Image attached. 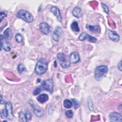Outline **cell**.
<instances>
[{
	"instance_id": "6da1fadb",
	"label": "cell",
	"mask_w": 122,
	"mask_h": 122,
	"mask_svg": "<svg viewBox=\"0 0 122 122\" xmlns=\"http://www.w3.org/2000/svg\"><path fill=\"white\" fill-rule=\"evenodd\" d=\"M48 63L46 61L43 59H40L36 63L35 68V72L38 75L44 73L47 70Z\"/></svg>"
},
{
	"instance_id": "7a4b0ae2",
	"label": "cell",
	"mask_w": 122,
	"mask_h": 122,
	"mask_svg": "<svg viewBox=\"0 0 122 122\" xmlns=\"http://www.w3.org/2000/svg\"><path fill=\"white\" fill-rule=\"evenodd\" d=\"M17 17L21 19L28 23L31 22L33 20V17L32 14L24 10H19L17 13Z\"/></svg>"
},
{
	"instance_id": "3957f363",
	"label": "cell",
	"mask_w": 122,
	"mask_h": 122,
	"mask_svg": "<svg viewBox=\"0 0 122 122\" xmlns=\"http://www.w3.org/2000/svg\"><path fill=\"white\" fill-rule=\"evenodd\" d=\"M58 60H59L61 66L63 68H68L71 65V62L69 59V57L66 54L60 52L57 55Z\"/></svg>"
},
{
	"instance_id": "277c9868",
	"label": "cell",
	"mask_w": 122,
	"mask_h": 122,
	"mask_svg": "<svg viewBox=\"0 0 122 122\" xmlns=\"http://www.w3.org/2000/svg\"><path fill=\"white\" fill-rule=\"evenodd\" d=\"M108 67L106 65L97 66L94 71V77L97 81H99L107 72Z\"/></svg>"
},
{
	"instance_id": "5b68a950",
	"label": "cell",
	"mask_w": 122,
	"mask_h": 122,
	"mask_svg": "<svg viewBox=\"0 0 122 122\" xmlns=\"http://www.w3.org/2000/svg\"><path fill=\"white\" fill-rule=\"evenodd\" d=\"M42 90H45L51 93L53 90V82L51 79H49L42 81L40 86Z\"/></svg>"
},
{
	"instance_id": "8992f818",
	"label": "cell",
	"mask_w": 122,
	"mask_h": 122,
	"mask_svg": "<svg viewBox=\"0 0 122 122\" xmlns=\"http://www.w3.org/2000/svg\"><path fill=\"white\" fill-rule=\"evenodd\" d=\"M29 103L30 104V105L32 107L34 113L37 116V117H42L43 114H44V112L42 109L40 108L39 106H38L35 102H34L32 100H30L29 101Z\"/></svg>"
},
{
	"instance_id": "52a82bcc",
	"label": "cell",
	"mask_w": 122,
	"mask_h": 122,
	"mask_svg": "<svg viewBox=\"0 0 122 122\" xmlns=\"http://www.w3.org/2000/svg\"><path fill=\"white\" fill-rule=\"evenodd\" d=\"M0 48L6 51H9L11 50L10 45L8 39H6L2 35H0Z\"/></svg>"
},
{
	"instance_id": "ba28073f",
	"label": "cell",
	"mask_w": 122,
	"mask_h": 122,
	"mask_svg": "<svg viewBox=\"0 0 122 122\" xmlns=\"http://www.w3.org/2000/svg\"><path fill=\"white\" fill-rule=\"evenodd\" d=\"M19 116L22 121L27 122L31 119L32 116L30 112L28 110H25L20 112Z\"/></svg>"
},
{
	"instance_id": "9c48e42d",
	"label": "cell",
	"mask_w": 122,
	"mask_h": 122,
	"mask_svg": "<svg viewBox=\"0 0 122 122\" xmlns=\"http://www.w3.org/2000/svg\"><path fill=\"white\" fill-rule=\"evenodd\" d=\"M39 29L40 31L44 34L47 35L51 31L50 26L46 22H42L39 24Z\"/></svg>"
},
{
	"instance_id": "30bf717a",
	"label": "cell",
	"mask_w": 122,
	"mask_h": 122,
	"mask_svg": "<svg viewBox=\"0 0 122 122\" xmlns=\"http://www.w3.org/2000/svg\"><path fill=\"white\" fill-rule=\"evenodd\" d=\"M79 40L81 41H84L85 40H88L89 41L92 42H95L97 41V39L96 38H95L93 36H92L85 32L82 33L79 36Z\"/></svg>"
},
{
	"instance_id": "8fae6325",
	"label": "cell",
	"mask_w": 122,
	"mask_h": 122,
	"mask_svg": "<svg viewBox=\"0 0 122 122\" xmlns=\"http://www.w3.org/2000/svg\"><path fill=\"white\" fill-rule=\"evenodd\" d=\"M110 120L113 122H121L122 121V115L116 112H111L109 114Z\"/></svg>"
},
{
	"instance_id": "7c38bea8",
	"label": "cell",
	"mask_w": 122,
	"mask_h": 122,
	"mask_svg": "<svg viewBox=\"0 0 122 122\" xmlns=\"http://www.w3.org/2000/svg\"><path fill=\"white\" fill-rule=\"evenodd\" d=\"M6 110L7 114H8V118H9L10 120H12L13 117V113L12 111V104L10 102H7L5 104V108Z\"/></svg>"
},
{
	"instance_id": "4fadbf2b",
	"label": "cell",
	"mask_w": 122,
	"mask_h": 122,
	"mask_svg": "<svg viewBox=\"0 0 122 122\" xmlns=\"http://www.w3.org/2000/svg\"><path fill=\"white\" fill-rule=\"evenodd\" d=\"M69 59L70 62L71 63H76L80 61V58L79 53L76 51L71 52L70 55Z\"/></svg>"
},
{
	"instance_id": "5bb4252c",
	"label": "cell",
	"mask_w": 122,
	"mask_h": 122,
	"mask_svg": "<svg viewBox=\"0 0 122 122\" xmlns=\"http://www.w3.org/2000/svg\"><path fill=\"white\" fill-rule=\"evenodd\" d=\"M108 36L111 40L116 42H118L120 39V36L116 33V32L112 30H108Z\"/></svg>"
},
{
	"instance_id": "9a60e30c",
	"label": "cell",
	"mask_w": 122,
	"mask_h": 122,
	"mask_svg": "<svg viewBox=\"0 0 122 122\" xmlns=\"http://www.w3.org/2000/svg\"><path fill=\"white\" fill-rule=\"evenodd\" d=\"M51 11L56 17L57 20L59 21H61V20L62 17L60 13V10L58 7L56 6H52L51 9Z\"/></svg>"
},
{
	"instance_id": "2e32d148",
	"label": "cell",
	"mask_w": 122,
	"mask_h": 122,
	"mask_svg": "<svg viewBox=\"0 0 122 122\" xmlns=\"http://www.w3.org/2000/svg\"><path fill=\"white\" fill-rule=\"evenodd\" d=\"M61 33H62V29L60 27L58 26L55 29V30L53 32V34H52L53 39L55 41H58L59 39V37L61 35Z\"/></svg>"
},
{
	"instance_id": "e0dca14e",
	"label": "cell",
	"mask_w": 122,
	"mask_h": 122,
	"mask_svg": "<svg viewBox=\"0 0 122 122\" xmlns=\"http://www.w3.org/2000/svg\"><path fill=\"white\" fill-rule=\"evenodd\" d=\"M72 14L74 17L77 18H79L82 17L83 15V12L80 8L78 7H75L72 10Z\"/></svg>"
},
{
	"instance_id": "ac0fdd59",
	"label": "cell",
	"mask_w": 122,
	"mask_h": 122,
	"mask_svg": "<svg viewBox=\"0 0 122 122\" xmlns=\"http://www.w3.org/2000/svg\"><path fill=\"white\" fill-rule=\"evenodd\" d=\"M49 99V96L47 94L43 93L39 95L37 98V101L40 102V103H44L47 102Z\"/></svg>"
},
{
	"instance_id": "d6986e66",
	"label": "cell",
	"mask_w": 122,
	"mask_h": 122,
	"mask_svg": "<svg viewBox=\"0 0 122 122\" xmlns=\"http://www.w3.org/2000/svg\"><path fill=\"white\" fill-rule=\"evenodd\" d=\"M86 28L89 30L91 31L94 32H100L101 29L98 26L91 25L89 24H87Z\"/></svg>"
},
{
	"instance_id": "ffe728a7",
	"label": "cell",
	"mask_w": 122,
	"mask_h": 122,
	"mask_svg": "<svg viewBox=\"0 0 122 122\" xmlns=\"http://www.w3.org/2000/svg\"><path fill=\"white\" fill-rule=\"evenodd\" d=\"M4 37L7 39H10L12 37V33L11 30L10 28L7 29L3 32Z\"/></svg>"
},
{
	"instance_id": "44dd1931",
	"label": "cell",
	"mask_w": 122,
	"mask_h": 122,
	"mask_svg": "<svg viewBox=\"0 0 122 122\" xmlns=\"http://www.w3.org/2000/svg\"><path fill=\"white\" fill-rule=\"evenodd\" d=\"M71 30L74 32H79L80 31V28L77 21H73L71 24Z\"/></svg>"
},
{
	"instance_id": "7402d4cb",
	"label": "cell",
	"mask_w": 122,
	"mask_h": 122,
	"mask_svg": "<svg viewBox=\"0 0 122 122\" xmlns=\"http://www.w3.org/2000/svg\"><path fill=\"white\" fill-rule=\"evenodd\" d=\"M72 104V102L68 99H66L63 102V105L66 108H70L71 107Z\"/></svg>"
},
{
	"instance_id": "603a6c76",
	"label": "cell",
	"mask_w": 122,
	"mask_h": 122,
	"mask_svg": "<svg viewBox=\"0 0 122 122\" xmlns=\"http://www.w3.org/2000/svg\"><path fill=\"white\" fill-rule=\"evenodd\" d=\"M17 70L19 73H21L22 71H27L25 67L24 66L23 64H21V63L18 65L17 67Z\"/></svg>"
},
{
	"instance_id": "cb8c5ba5",
	"label": "cell",
	"mask_w": 122,
	"mask_h": 122,
	"mask_svg": "<svg viewBox=\"0 0 122 122\" xmlns=\"http://www.w3.org/2000/svg\"><path fill=\"white\" fill-rule=\"evenodd\" d=\"M15 39L18 43H20L23 41V37L20 34H17L15 36Z\"/></svg>"
},
{
	"instance_id": "d4e9b609",
	"label": "cell",
	"mask_w": 122,
	"mask_h": 122,
	"mask_svg": "<svg viewBox=\"0 0 122 122\" xmlns=\"http://www.w3.org/2000/svg\"><path fill=\"white\" fill-rule=\"evenodd\" d=\"M0 115L1 118H2V119L8 117V114H7V111H6V110L5 108L3 109L0 112Z\"/></svg>"
},
{
	"instance_id": "484cf974",
	"label": "cell",
	"mask_w": 122,
	"mask_h": 122,
	"mask_svg": "<svg viewBox=\"0 0 122 122\" xmlns=\"http://www.w3.org/2000/svg\"><path fill=\"white\" fill-rule=\"evenodd\" d=\"M88 105L89 110L91 111H93V105L92 103V101L91 99H89L88 100Z\"/></svg>"
},
{
	"instance_id": "4316f807",
	"label": "cell",
	"mask_w": 122,
	"mask_h": 122,
	"mask_svg": "<svg viewBox=\"0 0 122 122\" xmlns=\"http://www.w3.org/2000/svg\"><path fill=\"white\" fill-rule=\"evenodd\" d=\"M71 102H72V103H73V106H74V107L75 109H77L79 107V106H80L79 102L75 99H72Z\"/></svg>"
},
{
	"instance_id": "83f0119b",
	"label": "cell",
	"mask_w": 122,
	"mask_h": 122,
	"mask_svg": "<svg viewBox=\"0 0 122 122\" xmlns=\"http://www.w3.org/2000/svg\"><path fill=\"white\" fill-rule=\"evenodd\" d=\"M42 90V89H41V88L40 86H39V87H37V88L33 91V94H34V95H37L39 94L41 92V91Z\"/></svg>"
},
{
	"instance_id": "f1b7e54d",
	"label": "cell",
	"mask_w": 122,
	"mask_h": 122,
	"mask_svg": "<svg viewBox=\"0 0 122 122\" xmlns=\"http://www.w3.org/2000/svg\"><path fill=\"white\" fill-rule=\"evenodd\" d=\"M101 5H102V8L103 9L105 13H106L107 14H109V10L108 6L103 3H101Z\"/></svg>"
},
{
	"instance_id": "f546056e",
	"label": "cell",
	"mask_w": 122,
	"mask_h": 122,
	"mask_svg": "<svg viewBox=\"0 0 122 122\" xmlns=\"http://www.w3.org/2000/svg\"><path fill=\"white\" fill-rule=\"evenodd\" d=\"M66 115L68 117V118H71L73 116V112L71 110H68L66 112H65Z\"/></svg>"
},
{
	"instance_id": "4dcf8cb0",
	"label": "cell",
	"mask_w": 122,
	"mask_h": 122,
	"mask_svg": "<svg viewBox=\"0 0 122 122\" xmlns=\"http://www.w3.org/2000/svg\"><path fill=\"white\" fill-rule=\"evenodd\" d=\"M6 17V14L3 11H1L0 12V22H1L2 20L5 17Z\"/></svg>"
},
{
	"instance_id": "1f68e13d",
	"label": "cell",
	"mask_w": 122,
	"mask_h": 122,
	"mask_svg": "<svg viewBox=\"0 0 122 122\" xmlns=\"http://www.w3.org/2000/svg\"><path fill=\"white\" fill-rule=\"evenodd\" d=\"M118 68L120 70V71H122V61H120V62L118 64Z\"/></svg>"
}]
</instances>
